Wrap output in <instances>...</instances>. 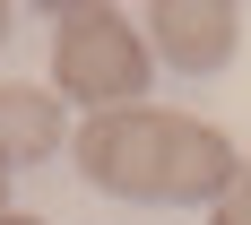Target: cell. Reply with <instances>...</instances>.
<instances>
[{"instance_id": "8", "label": "cell", "mask_w": 251, "mask_h": 225, "mask_svg": "<svg viewBox=\"0 0 251 225\" xmlns=\"http://www.w3.org/2000/svg\"><path fill=\"white\" fill-rule=\"evenodd\" d=\"M0 225H44V217H18V208H9V217H0Z\"/></svg>"}, {"instance_id": "1", "label": "cell", "mask_w": 251, "mask_h": 225, "mask_svg": "<svg viewBox=\"0 0 251 225\" xmlns=\"http://www.w3.org/2000/svg\"><path fill=\"white\" fill-rule=\"evenodd\" d=\"M78 174L113 191V200H226L234 191V139L226 130L191 122V113H156V104H130V113H87V130L70 139Z\"/></svg>"}, {"instance_id": "6", "label": "cell", "mask_w": 251, "mask_h": 225, "mask_svg": "<svg viewBox=\"0 0 251 225\" xmlns=\"http://www.w3.org/2000/svg\"><path fill=\"white\" fill-rule=\"evenodd\" d=\"M9 18H18V9H9V0H0V44H9Z\"/></svg>"}, {"instance_id": "5", "label": "cell", "mask_w": 251, "mask_h": 225, "mask_svg": "<svg viewBox=\"0 0 251 225\" xmlns=\"http://www.w3.org/2000/svg\"><path fill=\"white\" fill-rule=\"evenodd\" d=\"M208 225H251V156H243V174H234V191L217 200V217Z\"/></svg>"}, {"instance_id": "4", "label": "cell", "mask_w": 251, "mask_h": 225, "mask_svg": "<svg viewBox=\"0 0 251 225\" xmlns=\"http://www.w3.org/2000/svg\"><path fill=\"white\" fill-rule=\"evenodd\" d=\"M61 139H70L61 96L9 78V87H0V165H44V156H61Z\"/></svg>"}, {"instance_id": "2", "label": "cell", "mask_w": 251, "mask_h": 225, "mask_svg": "<svg viewBox=\"0 0 251 225\" xmlns=\"http://www.w3.org/2000/svg\"><path fill=\"white\" fill-rule=\"evenodd\" d=\"M52 96L87 104V113H130V104L148 96V70L156 52L148 35L122 18V9H104V0H70V9H52Z\"/></svg>"}, {"instance_id": "7", "label": "cell", "mask_w": 251, "mask_h": 225, "mask_svg": "<svg viewBox=\"0 0 251 225\" xmlns=\"http://www.w3.org/2000/svg\"><path fill=\"white\" fill-rule=\"evenodd\" d=\"M0 217H9V165H0Z\"/></svg>"}, {"instance_id": "3", "label": "cell", "mask_w": 251, "mask_h": 225, "mask_svg": "<svg viewBox=\"0 0 251 225\" xmlns=\"http://www.w3.org/2000/svg\"><path fill=\"white\" fill-rule=\"evenodd\" d=\"M243 44V9L234 0H156L148 9V52H165V70H226Z\"/></svg>"}]
</instances>
